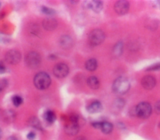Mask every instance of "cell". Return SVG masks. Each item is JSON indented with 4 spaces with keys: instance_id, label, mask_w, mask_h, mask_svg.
Instances as JSON below:
<instances>
[{
    "instance_id": "11",
    "label": "cell",
    "mask_w": 160,
    "mask_h": 140,
    "mask_svg": "<svg viewBox=\"0 0 160 140\" xmlns=\"http://www.w3.org/2000/svg\"><path fill=\"white\" fill-rule=\"evenodd\" d=\"M79 123L69 121V123L66 124L64 127V130L67 134L69 136H74L76 134H78L79 131Z\"/></svg>"
},
{
    "instance_id": "10",
    "label": "cell",
    "mask_w": 160,
    "mask_h": 140,
    "mask_svg": "<svg viewBox=\"0 0 160 140\" xmlns=\"http://www.w3.org/2000/svg\"><path fill=\"white\" fill-rule=\"evenodd\" d=\"M42 26L44 29L49 31L54 30L58 26L57 20L52 17H48L45 18L42 22Z\"/></svg>"
},
{
    "instance_id": "6",
    "label": "cell",
    "mask_w": 160,
    "mask_h": 140,
    "mask_svg": "<svg viewBox=\"0 0 160 140\" xmlns=\"http://www.w3.org/2000/svg\"><path fill=\"white\" fill-rule=\"evenodd\" d=\"M4 58L8 63L16 65L20 62L21 59V54L16 50H10L6 54Z\"/></svg>"
},
{
    "instance_id": "1",
    "label": "cell",
    "mask_w": 160,
    "mask_h": 140,
    "mask_svg": "<svg viewBox=\"0 0 160 140\" xmlns=\"http://www.w3.org/2000/svg\"><path fill=\"white\" fill-rule=\"evenodd\" d=\"M130 86V83L126 78L119 77L114 81L112 89L113 92L117 95H124L128 91Z\"/></svg>"
},
{
    "instance_id": "7",
    "label": "cell",
    "mask_w": 160,
    "mask_h": 140,
    "mask_svg": "<svg viewBox=\"0 0 160 140\" xmlns=\"http://www.w3.org/2000/svg\"><path fill=\"white\" fill-rule=\"evenodd\" d=\"M69 73V67L64 63H59L53 68V74L59 78L66 77Z\"/></svg>"
},
{
    "instance_id": "8",
    "label": "cell",
    "mask_w": 160,
    "mask_h": 140,
    "mask_svg": "<svg viewBox=\"0 0 160 140\" xmlns=\"http://www.w3.org/2000/svg\"><path fill=\"white\" fill-rule=\"evenodd\" d=\"M129 9V3L125 0L118 1L114 4L115 12L120 16L126 14Z\"/></svg>"
},
{
    "instance_id": "19",
    "label": "cell",
    "mask_w": 160,
    "mask_h": 140,
    "mask_svg": "<svg viewBox=\"0 0 160 140\" xmlns=\"http://www.w3.org/2000/svg\"><path fill=\"white\" fill-rule=\"evenodd\" d=\"M112 124L108 121H101L100 129L104 134H109L112 131Z\"/></svg>"
},
{
    "instance_id": "22",
    "label": "cell",
    "mask_w": 160,
    "mask_h": 140,
    "mask_svg": "<svg viewBox=\"0 0 160 140\" xmlns=\"http://www.w3.org/2000/svg\"><path fill=\"white\" fill-rule=\"evenodd\" d=\"M12 103L13 105L18 107L19 106H20L22 103V101H23V100L22 98V97L19 95H14L12 98Z\"/></svg>"
},
{
    "instance_id": "20",
    "label": "cell",
    "mask_w": 160,
    "mask_h": 140,
    "mask_svg": "<svg viewBox=\"0 0 160 140\" xmlns=\"http://www.w3.org/2000/svg\"><path fill=\"white\" fill-rule=\"evenodd\" d=\"M56 114L51 110H47L44 113V119L48 123H53L56 120Z\"/></svg>"
},
{
    "instance_id": "24",
    "label": "cell",
    "mask_w": 160,
    "mask_h": 140,
    "mask_svg": "<svg viewBox=\"0 0 160 140\" xmlns=\"http://www.w3.org/2000/svg\"><path fill=\"white\" fill-rule=\"evenodd\" d=\"M158 70H160V62H158L154 64H152V65L149 66L146 68V71H148V72L158 71Z\"/></svg>"
},
{
    "instance_id": "5",
    "label": "cell",
    "mask_w": 160,
    "mask_h": 140,
    "mask_svg": "<svg viewBox=\"0 0 160 140\" xmlns=\"http://www.w3.org/2000/svg\"><path fill=\"white\" fill-rule=\"evenodd\" d=\"M105 39L104 32L99 29L92 30L88 35V41L92 46H97L101 44Z\"/></svg>"
},
{
    "instance_id": "13",
    "label": "cell",
    "mask_w": 160,
    "mask_h": 140,
    "mask_svg": "<svg viewBox=\"0 0 160 140\" xmlns=\"http://www.w3.org/2000/svg\"><path fill=\"white\" fill-rule=\"evenodd\" d=\"M88 6L89 9L93 11L94 12H100L103 7V4L101 1L99 0H93L88 2Z\"/></svg>"
},
{
    "instance_id": "29",
    "label": "cell",
    "mask_w": 160,
    "mask_h": 140,
    "mask_svg": "<svg viewBox=\"0 0 160 140\" xmlns=\"http://www.w3.org/2000/svg\"><path fill=\"white\" fill-rule=\"evenodd\" d=\"M6 72V67H5V65L4 64L3 62L1 61V63H0V73H3Z\"/></svg>"
},
{
    "instance_id": "31",
    "label": "cell",
    "mask_w": 160,
    "mask_h": 140,
    "mask_svg": "<svg viewBox=\"0 0 160 140\" xmlns=\"http://www.w3.org/2000/svg\"><path fill=\"white\" fill-rule=\"evenodd\" d=\"M7 140H18V139L14 136H10L7 139Z\"/></svg>"
},
{
    "instance_id": "28",
    "label": "cell",
    "mask_w": 160,
    "mask_h": 140,
    "mask_svg": "<svg viewBox=\"0 0 160 140\" xmlns=\"http://www.w3.org/2000/svg\"><path fill=\"white\" fill-rule=\"evenodd\" d=\"M35 137H36V134L32 131L29 133L27 135V138L29 140H34Z\"/></svg>"
},
{
    "instance_id": "32",
    "label": "cell",
    "mask_w": 160,
    "mask_h": 140,
    "mask_svg": "<svg viewBox=\"0 0 160 140\" xmlns=\"http://www.w3.org/2000/svg\"><path fill=\"white\" fill-rule=\"evenodd\" d=\"M158 126H159V128H160V123H159V124H158Z\"/></svg>"
},
{
    "instance_id": "14",
    "label": "cell",
    "mask_w": 160,
    "mask_h": 140,
    "mask_svg": "<svg viewBox=\"0 0 160 140\" xmlns=\"http://www.w3.org/2000/svg\"><path fill=\"white\" fill-rule=\"evenodd\" d=\"M102 109V104L99 101H94L91 103L87 108V110L90 113H97L101 111Z\"/></svg>"
},
{
    "instance_id": "2",
    "label": "cell",
    "mask_w": 160,
    "mask_h": 140,
    "mask_svg": "<svg viewBox=\"0 0 160 140\" xmlns=\"http://www.w3.org/2000/svg\"><path fill=\"white\" fill-rule=\"evenodd\" d=\"M51 80L49 75L44 72L38 73L34 78V85L39 90H45L51 85Z\"/></svg>"
},
{
    "instance_id": "25",
    "label": "cell",
    "mask_w": 160,
    "mask_h": 140,
    "mask_svg": "<svg viewBox=\"0 0 160 140\" xmlns=\"http://www.w3.org/2000/svg\"><path fill=\"white\" fill-rule=\"evenodd\" d=\"M125 105V101L122 98H118L115 101V106L118 109H121Z\"/></svg>"
},
{
    "instance_id": "12",
    "label": "cell",
    "mask_w": 160,
    "mask_h": 140,
    "mask_svg": "<svg viewBox=\"0 0 160 140\" xmlns=\"http://www.w3.org/2000/svg\"><path fill=\"white\" fill-rule=\"evenodd\" d=\"M73 45V40L72 38L68 35H64L61 37L59 39L60 47L65 50L69 49L72 47Z\"/></svg>"
},
{
    "instance_id": "16",
    "label": "cell",
    "mask_w": 160,
    "mask_h": 140,
    "mask_svg": "<svg viewBox=\"0 0 160 140\" xmlns=\"http://www.w3.org/2000/svg\"><path fill=\"white\" fill-rule=\"evenodd\" d=\"M15 116V113L12 110H6L2 114V119L4 121L8 123L12 122Z\"/></svg>"
},
{
    "instance_id": "18",
    "label": "cell",
    "mask_w": 160,
    "mask_h": 140,
    "mask_svg": "<svg viewBox=\"0 0 160 140\" xmlns=\"http://www.w3.org/2000/svg\"><path fill=\"white\" fill-rule=\"evenodd\" d=\"M98 67V62L95 58H90L85 63V68L87 70L92 72L94 71Z\"/></svg>"
},
{
    "instance_id": "23",
    "label": "cell",
    "mask_w": 160,
    "mask_h": 140,
    "mask_svg": "<svg viewBox=\"0 0 160 140\" xmlns=\"http://www.w3.org/2000/svg\"><path fill=\"white\" fill-rule=\"evenodd\" d=\"M41 10L42 13L49 16H52L56 13V11L54 9L46 6H42L41 8Z\"/></svg>"
},
{
    "instance_id": "30",
    "label": "cell",
    "mask_w": 160,
    "mask_h": 140,
    "mask_svg": "<svg viewBox=\"0 0 160 140\" xmlns=\"http://www.w3.org/2000/svg\"><path fill=\"white\" fill-rule=\"evenodd\" d=\"M75 140H87L86 138L83 137V136H79L78 138H77Z\"/></svg>"
},
{
    "instance_id": "21",
    "label": "cell",
    "mask_w": 160,
    "mask_h": 140,
    "mask_svg": "<svg viewBox=\"0 0 160 140\" xmlns=\"http://www.w3.org/2000/svg\"><path fill=\"white\" fill-rule=\"evenodd\" d=\"M28 123L30 126H31L35 129H37L39 130L42 129V126H41V123L39 121V119L36 117L31 118L28 121Z\"/></svg>"
},
{
    "instance_id": "4",
    "label": "cell",
    "mask_w": 160,
    "mask_h": 140,
    "mask_svg": "<svg viewBox=\"0 0 160 140\" xmlns=\"http://www.w3.org/2000/svg\"><path fill=\"white\" fill-rule=\"evenodd\" d=\"M24 62L28 67L31 69L37 68L41 62V55L36 52H30L26 55Z\"/></svg>"
},
{
    "instance_id": "27",
    "label": "cell",
    "mask_w": 160,
    "mask_h": 140,
    "mask_svg": "<svg viewBox=\"0 0 160 140\" xmlns=\"http://www.w3.org/2000/svg\"><path fill=\"white\" fill-rule=\"evenodd\" d=\"M154 110L156 113L160 114V101H158L155 103Z\"/></svg>"
},
{
    "instance_id": "9",
    "label": "cell",
    "mask_w": 160,
    "mask_h": 140,
    "mask_svg": "<svg viewBox=\"0 0 160 140\" xmlns=\"http://www.w3.org/2000/svg\"><path fill=\"white\" fill-rule=\"evenodd\" d=\"M156 83V78L152 75H146L141 79V85L146 90L152 89Z\"/></svg>"
},
{
    "instance_id": "15",
    "label": "cell",
    "mask_w": 160,
    "mask_h": 140,
    "mask_svg": "<svg viewBox=\"0 0 160 140\" xmlns=\"http://www.w3.org/2000/svg\"><path fill=\"white\" fill-rule=\"evenodd\" d=\"M88 85L93 90H96L99 87L100 83L98 78L95 76L89 77L87 80Z\"/></svg>"
},
{
    "instance_id": "3",
    "label": "cell",
    "mask_w": 160,
    "mask_h": 140,
    "mask_svg": "<svg viewBox=\"0 0 160 140\" xmlns=\"http://www.w3.org/2000/svg\"><path fill=\"white\" fill-rule=\"evenodd\" d=\"M136 115L142 119H146L150 116L152 113L151 105L148 102L139 103L134 109Z\"/></svg>"
},
{
    "instance_id": "26",
    "label": "cell",
    "mask_w": 160,
    "mask_h": 140,
    "mask_svg": "<svg viewBox=\"0 0 160 140\" xmlns=\"http://www.w3.org/2000/svg\"><path fill=\"white\" fill-rule=\"evenodd\" d=\"M8 85V80L5 78H3L1 81V84H0V90L2 91L3 90H4Z\"/></svg>"
},
{
    "instance_id": "17",
    "label": "cell",
    "mask_w": 160,
    "mask_h": 140,
    "mask_svg": "<svg viewBox=\"0 0 160 140\" xmlns=\"http://www.w3.org/2000/svg\"><path fill=\"white\" fill-rule=\"evenodd\" d=\"M123 50V43L122 41L118 42L114 46L112 49V54L114 57H120Z\"/></svg>"
}]
</instances>
